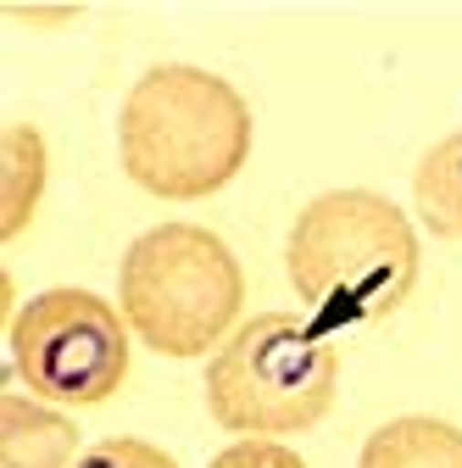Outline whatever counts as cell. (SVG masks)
Returning a JSON list of instances; mask_svg holds the SVG:
<instances>
[{
  "mask_svg": "<svg viewBox=\"0 0 462 468\" xmlns=\"http://www.w3.org/2000/svg\"><path fill=\"white\" fill-rule=\"evenodd\" d=\"M123 173L156 201H206L251 156L246 95L190 62L145 68L118 112Z\"/></svg>",
  "mask_w": 462,
  "mask_h": 468,
  "instance_id": "cell-2",
  "label": "cell"
},
{
  "mask_svg": "<svg viewBox=\"0 0 462 468\" xmlns=\"http://www.w3.org/2000/svg\"><path fill=\"white\" fill-rule=\"evenodd\" d=\"M6 167H0V240H17V234L34 223L39 201H45V179H50V151L45 134L34 123H6Z\"/></svg>",
  "mask_w": 462,
  "mask_h": 468,
  "instance_id": "cell-7",
  "label": "cell"
},
{
  "mask_svg": "<svg viewBox=\"0 0 462 468\" xmlns=\"http://www.w3.org/2000/svg\"><path fill=\"white\" fill-rule=\"evenodd\" d=\"M284 268L318 335L379 324L418 284V234L379 190H323L290 223Z\"/></svg>",
  "mask_w": 462,
  "mask_h": 468,
  "instance_id": "cell-1",
  "label": "cell"
},
{
  "mask_svg": "<svg viewBox=\"0 0 462 468\" xmlns=\"http://www.w3.org/2000/svg\"><path fill=\"white\" fill-rule=\"evenodd\" d=\"M340 351L284 313L246 318L206 363V413L246 435H301L329 419Z\"/></svg>",
  "mask_w": 462,
  "mask_h": 468,
  "instance_id": "cell-4",
  "label": "cell"
},
{
  "mask_svg": "<svg viewBox=\"0 0 462 468\" xmlns=\"http://www.w3.org/2000/svg\"><path fill=\"white\" fill-rule=\"evenodd\" d=\"M206 468H307L290 446H278L273 435H251V441H235V446H223Z\"/></svg>",
  "mask_w": 462,
  "mask_h": 468,
  "instance_id": "cell-11",
  "label": "cell"
},
{
  "mask_svg": "<svg viewBox=\"0 0 462 468\" xmlns=\"http://www.w3.org/2000/svg\"><path fill=\"white\" fill-rule=\"evenodd\" d=\"M129 318L95 290L56 284L17 313L12 363L17 379L50 407H95L118 396L129 374Z\"/></svg>",
  "mask_w": 462,
  "mask_h": 468,
  "instance_id": "cell-5",
  "label": "cell"
},
{
  "mask_svg": "<svg viewBox=\"0 0 462 468\" xmlns=\"http://www.w3.org/2000/svg\"><path fill=\"white\" fill-rule=\"evenodd\" d=\"M357 468H462V430L446 419H390L368 435Z\"/></svg>",
  "mask_w": 462,
  "mask_h": 468,
  "instance_id": "cell-8",
  "label": "cell"
},
{
  "mask_svg": "<svg viewBox=\"0 0 462 468\" xmlns=\"http://www.w3.org/2000/svg\"><path fill=\"white\" fill-rule=\"evenodd\" d=\"M79 424L39 396L0 401V468H73Z\"/></svg>",
  "mask_w": 462,
  "mask_h": 468,
  "instance_id": "cell-6",
  "label": "cell"
},
{
  "mask_svg": "<svg viewBox=\"0 0 462 468\" xmlns=\"http://www.w3.org/2000/svg\"><path fill=\"white\" fill-rule=\"evenodd\" d=\"M246 273L212 229L156 223L123 251L118 307L129 329L162 357H201L217 351L240 324Z\"/></svg>",
  "mask_w": 462,
  "mask_h": 468,
  "instance_id": "cell-3",
  "label": "cell"
},
{
  "mask_svg": "<svg viewBox=\"0 0 462 468\" xmlns=\"http://www.w3.org/2000/svg\"><path fill=\"white\" fill-rule=\"evenodd\" d=\"M73 468H179L162 446H151V441H134V435H111V441H100V446H89Z\"/></svg>",
  "mask_w": 462,
  "mask_h": 468,
  "instance_id": "cell-10",
  "label": "cell"
},
{
  "mask_svg": "<svg viewBox=\"0 0 462 468\" xmlns=\"http://www.w3.org/2000/svg\"><path fill=\"white\" fill-rule=\"evenodd\" d=\"M413 201H418V218L446 234V240H462V129L435 140L418 167H413Z\"/></svg>",
  "mask_w": 462,
  "mask_h": 468,
  "instance_id": "cell-9",
  "label": "cell"
}]
</instances>
